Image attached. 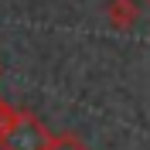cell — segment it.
<instances>
[{
    "label": "cell",
    "mask_w": 150,
    "mask_h": 150,
    "mask_svg": "<svg viewBox=\"0 0 150 150\" xmlns=\"http://www.w3.org/2000/svg\"><path fill=\"white\" fill-rule=\"evenodd\" d=\"M51 137L34 116H17L14 126L4 133V150H51Z\"/></svg>",
    "instance_id": "obj_1"
},
{
    "label": "cell",
    "mask_w": 150,
    "mask_h": 150,
    "mask_svg": "<svg viewBox=\"0 0 150 150\" xmlns=\"http://www.w3.org/2000/svg\"><path fill=\"white\" fill-rule=\"evenodd\" d=\"M51 150H85L79 140H72V137H65V140H55L51 143Z\"/></svg>",
    "instance_id": "obj_2"
}]
</instances>
